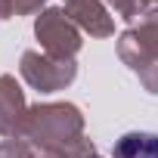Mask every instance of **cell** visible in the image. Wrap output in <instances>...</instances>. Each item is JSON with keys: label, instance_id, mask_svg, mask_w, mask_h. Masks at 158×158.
Wrapping results in <instances>:
<instances>
[{"label": "cell", "instance_id": "cell-1", "mask_svg": "<svg viewBox=\"0 0 158 158\" xmlns=\"http://www.w3.org/2000/svg\"><path fill=\"white\" fill-rule=\"evenodd\" d=\"M81 127H84V118L74 106L68 102H56V106H34L28 115H25V127L22 133L40 146L50 155H56L59 149H65L68 143L81 139Z\"/></svg>", "mask_w": 158, "mask_h": 158}, {"label": "cell", "instance_id": "cell-4", "mask_svg": "<svg viewBox=\"0 0 158 158\" xmlns=\"http://www.w3.org/2000/svg\"><path fill=\"white\" fill-rule=\"evenodd\" d=\"M25 96L19 90V84L10 74L0 77V133L3 136H16L25 127Z\"/></svg>", "mask_w": 158, "mask_h": 158}, {"label": "cell", "instance_id": "cell-11", "mask_svg": "<svg viewBox=\"0 0 158 158\" xmlns=\"http://www.w3.org/2000/svg\"><path fill=\"white\" fill-rule=\"evenodd\" d=\"M13 13V6H10V0H0V19H6Z\"/></svg>", "mask_w": 158, "mask_h": 158}, {"label": "cell", "instance_id": "cell-8", "mask_svg": "<svg viewBox=\"0 0 158 158\" xmlns=\"http://www.w3.org/2000/svg\"><path fill=\"white\" fill-rule=\"evenodd\" d=\"M0 158H31V152L19 139H6V143H0Z\"/></svg>", "mask_w": 158, "mask_h": 158}, {"label": "cell", "instance_id": "cell-2", "mask_svg": "<svg viewBox=\"0 0 158 158\" xmlns=\"http://www.w3.org/2000/svg\"><path fill=\"white\" fill-rule=\"evenodd\" d=\"M74 62L71 59H56V56H40V53H25L22 56V77L44 90V93H53V90H62L65 84L74 81Z\"/></svg>", "mask_w": 158, "mask_h": 158}, {"label": "cell", "instance_id": "cell-6", "mask_svg": "<svg viewBox=\"0 0 158 158\" xmlns=\"http://www.w3.org/2000/svg\"><path fill=\"white\" fill-rule=\"evenodd\" d=\"M112 158H158V133L146 130L124 133L121 139H115Z\"/></svg>", "mask_w": 158, "mask_h": 158}, {"label": "cell", "instance_id": "cell-9", "mask_svg": "<svg viewBox=\"0 0 158 158\" xmlns=\"http://www.w3.org/2000/svg\"><path fill=\"white\" fill-rule=\"evenodd\" d=\"M139 77H143V84H146L152 93H158V62H152L149 68H143V71H139Z\"/></svg>", "mask_w": 158, "mask_h": 158}, {"label": "cell", "instance_id": "cell-5", "mask_svg": "<svg viewBox=\"0 0 158 158\" xmlns=\"http://www.w3.org/2000/svg\"><path fill=\"white\" fill-rule=\"evenodd\" d=\"M65 16H71L74 25L87 28L96 37L112 34V19H109V13L99 0H65Z\"/></svg>", "mask_w": 158, "mask_h": 158}, {"label": "cell", "instance_id": "cell-3", "mask_svg": "<svg viewBox=\"0 0 158 158\" xmlns=\"http://www.w3.org/2000/svg\"><path fill=\"white\" fill-rule=\"evenodd\" d=\"M34 34L44 44L47 56H56V59H71L77 50H81V34H77V28L65 19L62 10H47L44 16H37Z\"/></svg>", "mask_w": 158, "mask_h": 158}, {"label": "cell", "instance_id": "cell-7", "mask_svg": "<svg viewBox=\"0 0 158 158\" xmlns=\"http://www.w3.org/2000/svg\"><path fill=\"white\" fill-rule=\"evenodd\" d=\"M109 3H112L124 19H136V16L143 13V6H146V0H109Z\"/></svg>", "mask_w": 158, "mask_h": 158}, {"label": "cell", "instance_id": "cell-10", "mask_svg": "<svg viewBox=\"0 0 158 158\" xmlns=\"http://www.w3.org/2000/svg\"><path fill=\"white\" fill-rule=\"evenodd\" d=\"M44 3V0H10V6L16 10V13H31V10H37Z\"/></svg>", "mask_w": 158, "mask_h": 158}]
</instances>
